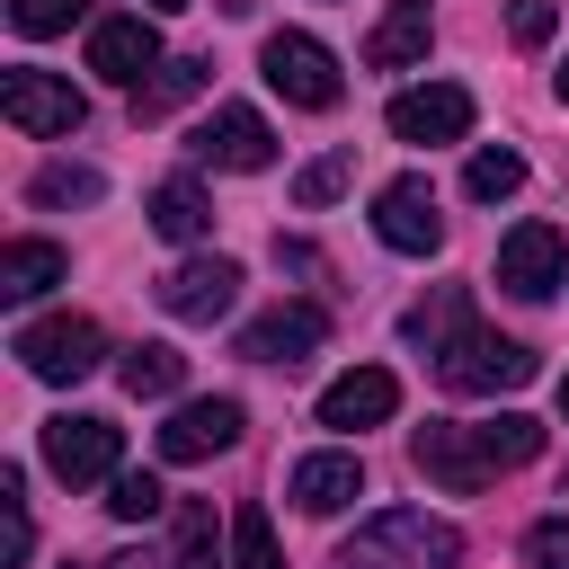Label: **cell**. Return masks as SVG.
<instances>
[{"mask_svg":"<svg viewBox=\"0 0 569 569\" xmlns=\"http://www.w3.org/2000/svg\"><path fill=\"white\" fill-rule=\"evenodd\" d=\"M116 382H124L133 400H169V391L187 382V356H178V347H160V338H142V347H124V356H116Z\"/></svg>","mask_w":569,"mask_h":569,"instance_id":"cell-21","label":"cell"},{"mask_svg":"<svg viewBox=\"0 0 569 569\" xmlns=\"http://www.w3.org/2000/svg\"><path fill=\"white\" fill-rule=\"evenodd\" d=\"M196 160H204V169H267V160H276V133H267L258 107H213V116L196 124Z\"/></svg>","mask_w":569,"mask_h":569,"instance_id":"cell-16","label":"cell"},{"mask_svg":"<svg viewBox=\"0 0 569 569\" xmlns=\"http://www.w3.org/2000/svg\"><path fill=\"white\" fill-rule=\"evenodd\" d=\"M98 196H107V178L80 169V160H53V169L27 178V204H98Z\"/></svg>","mask_w":569,"mask_h":569,"instance_id":"cell-25","label":"cell"},{"mask_svg":"<svg viewBox=\"0 0 569 569\" xmlns=\"http://www.w3.org/2000/svg\"><path fill=\"white\" fill-rule=\"evenodd\" d=\"M71 18H89V0H9V27L18 36H62Z\"/></svg>","mask_w":569,"mask_h":569,"instance_id":"cell-29","label":"cell"},{"mask_svg":"<svg viewBox=\"0 0 569 569\" xmlns=\"http://www.w3.org/2000/svg\"><path fill=\"white\" fill-rule=\"evenodd\" d=\"M560 98H569V62H560Z\"/></svg>","mask_w":569,"mask_h":569,"instance_id":"cell-37","label":"cell"},{"mask_svg":"<svg viewBox=\"0 0 569 569\" xmlns=\"http://www.w3.org/2000/svg\"><path fill=\"white\" fill-rule=\"evenodd\" d=\"M462 320H471V311H462V293H436V302H418V311H409L400 329H409V338H418V347L436 356V347H445V338H453Z\"/></svg>","mask_w":569,"mask_h":569,"instance_id":"cell-28","label":"cell"},{"mask_svg":"<svg viewBox=\"0 0 569 569\" xmlns=\"http://www.w3.org/2000/svg\"><path fill=\"white\" fill-rule=\"evenodd\" d=\"M160 507H169V489H160L151 471H116V480H107V516H116V525H151Z\"/></svg>","mask_w":569,"mask_h":569,"instance_id":"cell-26","label":"cell"},{"mask_svg":"<svg viewBox=\"0 0 569 569\" xmlns=\"http://www.w3.org/2000/svg\"><path fill=\"white\" fill-rule=\"evenodd\" d=\"M391 133H400V142H462V133H471V89H462V80L400 89V98H391Z\"/></svg>","mask_w":569,"mask_h":569,"instance_id":"cell-13","label":"cell"},{"mask_svg":"<svg viewBox=\"0 0 569 569\" xmlns=\"http://www.w3.org/2000/svg\"><path fill=\"white\" fill-rule=\"evenodd\" d=\"M258 71H267V89L284 98V107H338L347 98V80H338V53L320 44V36H302V27H284V36H267V53H258Z\"/></svg>","mask_w":569,"mask_h":569,"instance_id":"cell-5","label":"cell"},{"mask_svg":"<svg viewBox=\"0 0 569 569\" xmlns=\"http://www.w3.org/2000/svg\"><path fill=\"white\" fill-rule=\"evenodd\" d=\"M400 409V373L391 365H356V373H338L329 391H320V427H338V436H365V427H382Z\"/></svg>","mask_w":569,"mask_h":569,"instance_id":"cell-15","label":"cell"},{"mask_svg":"<svg viewBox=\"0 0 569 569\" xmlns=\"http://www.w3.org/2000/svg\"><path fill=\"white\" fill-rule=\"evenodd\" d=\"M0 116H9L18 133L53 142V133H80V124H89V98H80L62 71H9V80H0Z\"/></svg>","mask_w":569,"mask_h":569,"instance_id":"cell-6","label":"cell"},{"mask_svg":"<svg viewBox=\"0 0 569 569\" xmlns=\"http://www.w3.org/2000/svg\"><path fill=\"white\" fill-rule=\"evenodd\" d=\"M453 560H462V533H453L445 516H427V507H382V516H365V525L338 542L329 569H453Z\"/></svg>","mask_w":569,"mask_h":569,"instance_id":"cell-2","label":"cell"},{"mask_svg":"<svg viewBox=\"0 0 569 569\" xmlns=\"http://www.w3.org/2000/svg\"><path fill=\"white\" fill-rule=\"evenodd\" d=\"M18 365H27L36 382H89V373L107 365V329H98L89 311H44V320L18 329Z\"/></svg>","mask_w":569,"mask_h":569,"instance_id":"cell-4","label":"cell"},{"mask_svg":"<svg viewBox=\"0 0 569 569\" xmlns=\"http://www.w3.org/2000/svg\"><path fill=\"white\" fill-rule=\"evenodd\" d=\"M44 471L89 489V480H116L124 471V427L116 418H53L44 427Z\"/></svg>","mask_w":569,"mask_h":569,"instance_id":"cell-7","label":"cell"},{"mask_svg":"<svg viewBox=\"0 0 569 569\" xmlns=\"http://www.w3.org/2000/svg\"><path fill=\"white\" fill-rule=\"evenodd\" d=\"M373 231H382V249H400V258H427V249L445 240L436 187H427V178H391V187L373 196Z\"/></svg>","mask_w":569,"mask_h":569,"instance_id":"cell-11","label":"cell"},{"mask_svg":"<svg viewBox=\"0 0 569 569\" xmlns=\"http://www.w3.org/2000/svg\"><path fill=\"white\" fill-rule=\"evenodd\" d=\"M231 569H284V560H276L267 507H240V516H231Z\"/></svg>","mask_w":569,"mask_h":569,"instance_id":"cell-27","label":"cell"},{"mask_svg":"<svg viewBox=\"0 0 569 569\" xmlns=\"http://www.w3.org/2000/svg\"><path fill=\"white\" fill-rule=\"evenodd\" d=\"M89 71L116 80V89H142V71H160V27H151L142 9L98 18V27H89Z\"/></svg>","mask_w":569,"mask_h":569,"instance_id":"cell-10","label":"cell"},{"mask_svg":"<svg viewBox=\"0 0 569 569\" xmlns=\"http://www.w3.org/2000/svg\"><path fill=\"white\" fill-rule=\"evenodd\" d=\"M98 569H169V560H151V551H116V560H98Z\"/></svg>","mask_w":569,"mask_h":569,"instance_id":"cell-34","label":"cell"},{"mask_svg":"<svg viewBox=\"0 0 569 569\" xmlns=\"http://www.w3.org/2000/svg\"><path fill=\"white\" fill-rule=\"evenodd\" d=\"M284 498H293L302 516H338L347 498H365V462H356V453H302V462L284 471Z\"/></svg>","mask_w":569,"mask_h":569,"instance_id":"cell-17","label":"cell"},{"mask_svg":"<svg viewBox=\"0 0 569 569\" xmlns=\"http://www.w3.org/2000/svg\"><path fill=\"white\" fill-rule=\"evenodd\" d=\"M516 187H525V151L489 142V151L462 160V196H471V204H498V196H516Z\"/></svg>","mask_w":569,"mask_h":569,"instance_id":"cell-24","label":"cell"},{"mask_svg":"<svg viewBox=\"0 0 569 569\" xmlns=\"http://www.w3.org/2000/svg\"><path fill=\"white\" fill-rule=\"evenodd\" d=\"M204 80H213V62H160V71H151L142 89H133V116L151 124V116H169V107H187V98H196Z\"/></svg>","mask_w":569,"mask_h":569,"instance_id":"cell-23","label":"cell"},{"mask_svg":"<svg viewBox=\"0 0 569 569\" xmlns=\"http://www.w3.org/2000/svg\"><path fill=\"white\" fill-rule=\"evenodd\" d=\"M525 560H533V569H569V516H542V525L525 533Z\"/></svg>","mask_w":569,"mask_h":569,"instance_id":"cell-30","label":"cell"},{"mask_svg":"<svg viewBox=\"0 0 569 569\" xmlns=\"http://www.w3.org/2000/svg\"><path fill=\"white\" fill-rule=\"evenodd\" d=\"M507 27H516V44H551L560 9H551V0H516V18H507Z\"/></svg>","mask_w":569,"mask_h":569,"instance_id":"cell-32","label":"cell"},{"mask_svg":"<svg viewBox=\"0 0 569 569\" xmlns=\"http://www.w3.org/2000/svg\"><path fill=\"white\" fill-rule=\"evenodd\" d=\"M151 231H160V240H204V231H213V196H204L196 178H160V187H151Z\"/></svg>","mask_w":569,"mask_h":569,"instance_id":"cell-20","label":"cell"},{"mask_svg":"<svg viewBox=\"0 0 569 569\" xmlns=\"http://www.w3.org/2000/svg\"><path fill=\"white\" fill-rule=\"evenodd\" d=\"M169 569H222V525H213L204 498L178 507V525H169Z\"/></svg>","mask_w":569,"mask_h":569,"instance_id":"cell-22","label":"cell"},{"mask_svg":"<svg viewBox=\"0 0 569 569\" xmlns=\"http://www.w3.org/2000/svg\"><path fill=\"white\" fill-rule=\"evenodd\" d=\"M151 293H160L169 320H222V311L240 302V267H231V258H178Z\"/></svg>","mask_w":569,"mask_h":569,"instance_id":"cell-12","label":"cell"},{"mask_svg":"<svg viewBox=\"0 0 569 569\" xmlns=\"http://www.w3.org/2000/svg\"><path fill=\"white\" fill-rule=\"evenodd\" d=\"M320 338H329V311H320V302H276V311H258V320L240 329V356H249V365H302Z\"/></svg>","mask_w":569,"mask_h":569,"instance_id":"cell-14","label":"cell"},{"mask_svg":"<svg viewBox=\"0 0 569 569\" xmlns=\"http://www.w3.org/2000/svg\"><path fill=\"white\" fill-rule=\"evenodd\" d=\"M142 9H187V0H142Z\"/></svg>","mask_w":569,"mask_h":569,"instance_id":"cell-35","label":"cell"},{"mask_svg":"<svg viewBox=\"0 0 569 569\" xmlns=\"http://www.w3.org/2000/svg\"><path fill=\"white\" fill-rule=\"evenodd\" d=\"M276 267H293V276H311V267H320V249H311V240H276Z\"/></svg>","mask_w":569,"mask_h":569,"instance_id":"cell-33","label":"cell"},{"mask_svg":"<svg viewBox=\"0 0 569 569\" xmlns=\"http://www.w3.org/2000/svg\"><path fill=\"white\" fill-rule=\"evenodd\" d=\"M436 382H445V391H462V400L525 391V382H533V347H516V338H498V329L462 320V329L436 347Z\"/></svg>","mask_w":569,"mask_h":569,"instance_id":"cell-3","label":"cell"},{"mask_svg":"<svg viewBox=\"0 0 569 569\" xmlns=\"http://www.w3.org/2000/svg\"><path fill=\"white\" fill-rule=\"evenodd\" d=\"M240 427H249V418H240V400H222V391H213V400H178L169 427H160V462H213V453L240 445Z\"/></svg>","mask_w":569,"mask_h":569,"instance_id":"cell-9","label":"cell"},{"mask_svg":"<svg viewBox=\"0 0 569 569\" xmlns=\"http://www.w3.org/2000/svg\"><path fill=\"white\" fill-rule=\"evenodd\" d=\"M71 276V258L53 249V240H9L0 249V302H36L44 284H62Z\"/></svg>","mask_w":569,"mask_h":569,"instance_id":"cell-19","label":"cell"},{"mask_svg":"<svg viewBox=\"0 0 569 569\" xmlns=\"http://www.w3.org/2000/svg\"><path fill=\"white\" fill-rule=\"evenodd\" d=\"M542 453V427L525 418V409H498V418H480V427H453V418H427L418 436H409V462L436 480V489H453V498H471V489H489L498 471H525Z\"/></svg>","mask_w":569,"mask_h":569,"instance_id":"cell-1","label":"cell"},{"mask_svg":"<svg viewBox=\"0 0 569 569\" xmlns=\"http://www.w3.org/2000/svg\"><path fill=\"white\" fill-rule=\"evenodd\" d=\"M560 418H569V373H560Z\"/></svg>","mask_w":569,"mask_h":569,"instance_id":"cell-36","label":"cell"},{"mask_svg":"<svg viewBox=\"0 0 569 569\" xmlns=\"http://www.w3.org/2000/svg\"><path fill=\"white\" fill-rule=\"evenodd\" d=\"M560 267H569V240H560L551 222H516V231L498 240V284H507L516 302H551V293H560Z\"/></svg>","mask_w":569,"mask_h":569,"instance_id":"cell-8","label":"cell"},{"mask_svg":"<svg viewBox=\"0 0 569 569\" xmlns=\"http://www.w3.org/2000/svg\"><path fill=\"white\" fill-rule=\"evenodd\" d=\"M427 44H436V9L427 0H391L373 18V36H365V62L373 71H409V62H427Z\"/></svg>","mask_w":569,"mask_h":569,"instance_id":"cell-18","label":"cell"},{"mask_svg":"<svg viewBox=\"0 0 569 569\" xmlns=\"http://www.w3.org/2000/svg\"><path fill=\"white\" fill-rule=\"evenodd\" d=\"M338 187H347V151H329V160H311V169L293 178V196H302V204H329Z\"/></svg>","mask_w":569,"mask_h":569,"instance_id":"cell-31","label":"cell"}]
</instances>
